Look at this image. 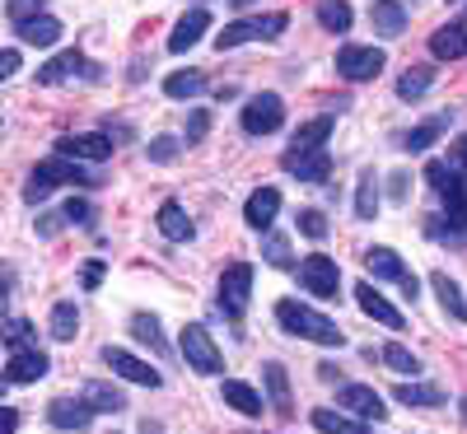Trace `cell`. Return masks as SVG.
<instances>
[{
    "label": "cell",
    "instance_id": "6da1fadb",
    "mask_svg": "<svg viewBox=\"0 0 467 434\" xmlns=\"http://www.w3.org/2000/svg\"><path fill=\"white\" fill-rule=\"evenodd\" d=\"M276 323H281L290 336L318 341V346H341V341H346V332H341L332 318H323L318 308H308V304H299V299H281V304H276Z\"/></svg>",
    "mask_w": 467,
    "mask_h": 434
},
{
    "label": "cell",
    "instance_id": "7a4b0ae2",
    "mask_svg": "<svg viewBox=\"0 0 467 434\" xmlns=\"http://www.w3.org/2000/svg\"><path fill=\"white\" fill-rule=\"evenodd\" d=\"M61 182H94L89 173H85V164L80 160H66V154H52V160H43V164H37L33 169V178H28V187H24V202L28 206H37V202H43V196L52 191V187H61Z\"/></svg>",
    "mask_w": 467,
    "mask_h": 434
},
{
    "label": "cell",
    "instance_id": "3957f363",
    "mask_svg": "<svg viewBox=\"0 0 467 434\" xmlns=\"http://www.w3.org/2000/svg\"><path fill=\"white\" fill-rule=\"evenodd\" d=\"M285 15L276 10V15H262V19H239V24H224V33H215V47L220 52H229V47H239V43H271V37H281L285 33Z\"/></svg>",
    "mask_w": 467,
    "mask_h": 434
},
{
    "label": "cell",
    "instance_id": "277c9868",
    "mask_svg": "<svg viewBox=\"0 0 467 434\" xmlns=\"http://www.w3.org/2000/svg\"><path fill=\"white\" fill-rule=\"evenodd\" d=\"M182 355H187V369H197V374H220L224 360H220V346L211 341V332L202 323H187L182 336H178Z\"/></svg>",
    "mask_w": 467,
    "mask_h": 434
},
{
    "label": "cell",
    "instance_id": "5b68a950",
    "mask_svg": "<svg viewBox=\"0 0 467 434\" xmlns=\"http://www.w3.org/2000/svg\"><path fill=\"white\" fill-rule=\"evenodd\" d=\"M248 299H253V266H248V262L224 266V275H220V313H229V318H244Z\"/></svg>",
    "mask_w": 467,
    "mask_h": 434
},
{
    "label": "cell",
    "instance_id": "8992f818",
    "mask_svg": "<svg viewBox=\"0 0 467 434\" xmlns=\"http://www.w3.org/2000/svg\"><path fill=\"white\" fill-rule=\"evenodd\" d=\"M299 285H304L308 294H318V299H337V285H341L337 257H327V253L304 257V262H299Z\"/></svg>",
    "mask_w": 467,
    "mask_h": 434
},
{
    "label": "cell",
    "instance_id": "52a82bcc",
    "mask_svg": "<svg viewBox=\"0 0 467 434\" xmlns=\"http://www.w3.org/2000/svg\"><path fill=\"white\" fill-rule=\"evenodd\" d=\"M365 271L374 275V281H398V285L407 290V299H416V290H420V281L402 266V257H398L393 248H369V253H365Z\"/></svg>",
    "mask_w": 467,
    "mask_h": 434
},
{
    "label": "cell",
    "instance_id": "ba28073f",
    "mask_svg": "<svg viewBox=\"0 0 467 434\" xmlns=\"http://www.w3.org/2000/svg\"><path fill=\"white\" fill-rule=\"evenodd\" d=\"M281 122H285L281 94H257V98H248V108H244V131H248V136H271Z\"/></svg>",
    "mask_w": 467,
    "mask_h": 434
},
{
    "label": "cell",
    "instance_id": "9c48e42d",
    "mask_svg": "<svg viewBox=\"0 0 467 434\" xmlns=\"http://www.w3.org/2000/svg\"><path fill=\"white\" fill-rule=\"evenodd\" d=\"M383 66H388V57L379 47H341L337 52V70H341V80H350V85L374 80Z\"/></svg>",
    "mask_w": 467,
    "mask_h": 434
},
{
    "label": "cell",
    "instance_id": "30bf717a",
    "mask_svg": "<svg viewBox=\"0 0 467 434\" xmlns=\"http://www.w3.org/2000/svg\"><path fill=\"white\" fill-rule=\"evenodd\" d=\"M103 365H108L112 374H122L127 383H140V388H160V383H164L160 369H150L145 360H136V355L122 350V346H103Z\"/></svg>",
    "mask_w": 467,
    "mask_h": 434
},
{
    "label": "cell",
    "instance_id": "8fae6325",
    "mask_svg": "<svg viewBox=\"0 0 467 434\" xmlns=\"http://www.w3.org/2000/svg\"><path fill=\"white\" fill-rule=\"evenodd\" d=\"M57 154H66V160H80V164H103V160H112V140H108L103 131L61 136V140H57Z\"/></svg>",
    "mask_w": 467,
    "mask_h": 434
},
{
    "label": "cell",
    "instance_id": "7c38bea8",
    "mask_svg": "<svg viewBox=\"0 0 467 434\" xmlns=\"http://www.w3.org/2000/svg\"><path fill=\"white\" fill-rule=\"evenodd\" d=\"M337 402H341V407H346L350 416H356V420H365V425H369V420L379 425V420L388 416V407H383V398H379V392H374V388H365V383H346V388L337 392Z\"/></svg>",
    "mask_w": 467,
    "mask_h": 434
},
{
    "label": "cell",
    "instance_id": "4fadbf2b",
    "mask_svg": "<svg viewBox=\"0 0 467 434\" xmlns=\"http://www.w3.org/2000/svg\"><path fill=\"white\" fill-rule=\"evenodd\" d=\"M285 173H295L299 182H327L332 173V154L327 150H285Z\"/></svg>",
    "mask_w": 467,
    "mask_h": 434
},
{
    "label": "cell",
    "instance_id": "5bb4252c",
    "mask_svg": "<svg viewBox=\"0 0 467 434\" xmlns=\"http://www.w3.org/2000/svg\"><path fill=\"white\" fill-rule=\"evenodd\" d=\"M52 365H47V355L37 350V346H24L10 355V365H5V383H37Z\"/></svg>",
    "mask_w": 467,
    "mask_h": 434
},
{
    "label": "cell",
    "instance_id": "9a60e30c",
    "mask_svg": "<svg viewBox=\"0 0 467 434\" xmlns=\"http://www.w3.org/2000/svg\"><path fill=\"white\" fill-rule=\"evenodd\" d=\"M356 304L369 313L374 323H383V327H393V332H402V327H407V318H402V313H398L393 304H388V299H383L369 281H360V285H356Z\"/></svg>",
    "mask_w": 467,
    "mask_h": 434
},
{
    "label": "cell",
    "instance_id": "2e32d148",
    "mask_svg": "<svg viewBox=\"0 0 467 434\" xmlns=\"http://www.w3.org/2000/svg\"><path fill=\"white\" fill-rule=\"evenodd\" d=\"M47 420H52L57 429H85V425L94 420V411H89L85 398H57V402L47 407Z\"/></svg>",
    "mask_w": 467,
    "mask_h": 434
},
{
    "label": "cell",
    "instance_id": "e0dca14e",
    "mask_svg": "<svg viewBox=\"0 0 467 434\" xmlns=\"http://www.w3.org/2000/svg\"><path fill=\"white\" fill-rule=\"evenodd\" d=\"M80 70H89V75H94V66H89V61L80 57V52H75V47H70V52H61V57H52V61H47L43 70H37V75H33V80H37V85H61V80H70V75H80Z\"/></svg>",
    "mask_w": 467,
    "mask_h": 434
},
{
    "label": "cell",
    "instance_id": "ac0fdd59",
    "mask_svg": "<svg viewBox=\"0 0 467 434\" xmlns=\"http://www.w3.org/2000/svg\"><path fill=\"white\" fill-rule=\"evenodd\" d=\"M276 211H281V191H276V187H257V191L248 196V206H244V220H248L253 229H271Z\"/></svg>",
    "mask_w": 467,
    "mask_h": 434
},
{
    "label": "cell",
    "instance_id": "d6986e66",
    "mask_svg": "<svg viewBox=\"0 0 467 434\" xmlns=\"http://www.w3.org/2000/svg\"><path fill=\"white\" fill-rule=\"evenodd\" d=\"M369 24H374L383 37H402V33H407L402 0H374V5H369Z\"/></svg>",
    "mask_w": 467,
    "mask_h": 434
},
{
    "label": "cell",
    "instance_id": "ffe728a7",
    "mask_svg": "<svg viewBox=\"0 0 467 434\" xmlns=\"http://www.w3.org/2000/svg\"><path fill=\"white\" fill-rule=\"evenodd\" d=\"M220 398H224V407H234V411H244V416H262V392L253 388V383H239V378H224V388H220Z\"/></svg>",
    "mask_w": 467,
    "mask_h": 434
},
{
    "label": "cell",
    "instance_id": "44dd1931",
    "mask_svg": "<svg viewBox=\"0 0 467 434\" xmlns=\"http://www.w3.org/2000/svg\"><path fill=\"white\" fill-rule=\"evenodd\" d=\"M19 37H24L28 47H57V43H61V19H52V15H33V19L19 24Z\"/></svg>",
    "mask_w": 467,
    "mask_h": 434
},
{
    "label": "cell",
    "instance_id": "7402d4cb",
    "mask_svg": "<svg viewBox=\"0 0 467 434\" xmlns=\"http://www.w3.org/2000/svg\"><path fill=\"white\" fill-rule=\"evenodd\" d=\"M206 28H211V15H206V10L182 15V19H178V28H173V37H169V52H187V47H197Z\"/></svg>",
    "mask_w": 467,
    "mask_h": 434
},
{
    "label": "cell",
    "instance_id": "603a6c76",
    "mask_svg": "<svg viewBox=\"0 0 467 434\" xmlns=\"http://www.w3.org/2000/svg\"><path fill=\"white\" fill-rule=\"evenodd\" d=\"M431 52H435L440 61H458V57H467V28H462V24H444V28H435Z\"/></svg>",
    "mask_w": 467,
    "mask_h": 434
},
{
    "label": "cell",
    "instance_id": "cb8c5ba5",
    "mask_svg": "<svg viewBox=\"0 0 467 434\" xmlns=\"http://www.w3.org/2000/svg\"><path fill=\"white\" fill-rule=\"evenodd\" d=\"M332 127H337V112L314 117V122H304V127L295 131L290 150H323V145H327V136H332Z\"/></svg>",
    "mask_w": 467,
    "mask_h": 434
},
{
    "label": "cell",
    "instance_id": "d4e9b609",
    "mask_svg": "<svg viewBox=\"0 0 467 434\" xmlns=\"http://www.w3.org/2000/svg\"><path fill=\"white\" fill-rule=\"evenodd\" d=\"M154 224H160V233H164V239H173V243H187L192 233H197V229H192V220H187V211H182L178 202H164V206H160V220H154Z\"/></svg>",
    "mask_w": 467,
    "mask_h": 434
},
{
    "label": "cell",
    "instance_id": "484cf974",
    "mask_svg": "<svg viewBox=\"0 0 467 434\" xmlns=\"http://www.w3.org/2000/svg\"><path fill=\"white\" fill-rule=\"evenodd\" d=\"M314 429L318 434H369L365 420H350L346 411H332V407H318L314 411Z\"/></svg>",
    "mask_w": 467,
    "mask_h": 434
},
{
    "label": "cell",
    "instance_id": "4316f807",
    "mask_svg": "<svg viewBox=\"0 0 467 434\" xmlns=\"http://www.w3.org/2000/svg\"><path fill=\"white\" fill-rule=\"evenodd\" d=\"M431 285H435V294H440V304H444V313H449V318L467 323V299H462L458 281H449L444 271H435V275H431Z\"/></svg>",
    "mask_w": 467,
    "mask_h": 434
},
{
    "label": "cell",
    "instance_id": "83f0119b",
    "mask_svg": "<svg viewBox=\"0 0 467 434\" xmlns=\"http://www.w3.org/2000/svg\"><path fill=\"white\" fill-rule=\"evenodd\" d=\"M85 402H89V411H108V416L127 411V398L108 383H85Z\"/></svg>",
    "mask_w": 467,
    "mask_h": 434
},
{
    "label": "cell",
    "instance_id": "f1b7e54d",
    "mask_svg": "<svg viewBox=\"0 0 467 434\" xmlns=\"http://www.w3.org/2000/svg\"><path fill=\"white\" fill-rule=\"evenodd\" d=\"M393 398L402 407H420V411H431V407H444V392L440 388H425V383H402Z\"/></svg>",
    "mask_w": 467,
    "mask_h": 434
},
{
    "label": "cell",
    "instance_id": "f546056e",
    "mask_svg": "<svg viewBox=\"0 0 467 434\" xmlns=\"http://www.w3.org/2000/svg\"><path fill=\"white\" fill-rule=\"evenodd\" d=\"M206 89V75L202 70H173L169 80H164V94L169 98H197Z\"/></svg>",
    "mask_w": 467,
    "mask_h": 434
},
{
    "label": "cell",
    "instance_id": "4dcf8cb0",
    "mask_svg": "<svg viewBox=\"0 0 467 434\" xmlns=\"http://www.w3.org/2000/svg\"><path fill=\"white\" fill-rule=\"evenodd\" d=\"M262 378L271 388V407H276V416H290V378H285V365H266Z\"/></svg>",
    "mask_w": 467,
    "mask_h": 434
},
{
    "label": "cell",
    "instance_id": "1f68e13d",
    "mask_svg": "<svg viewBox=\"0 0 467 434\" xmlns=\"http://www.w3.org/2000/svg\"><path fill=\"white\" fill-rule=\"evenodd\" d=\"M75 332H80V308H75L70 299H61L52 308V336L57 341H75Z\"/></svg>",
    "mask_w": 467,
    "mask_h": 434
},
{
    "label": "cell",
    "instance_id": "d6a6232c",
    "mask_svg": "<svg viewBox=\"0 0 467 434\" xmlns=\"http://www.w3.org/2000/svg\"><path fill=\"white\" fill-rule=\"evenodd\" d=\"M350 19H356V15H350L346 0H318V24H323L327 33H346Z\"/></svg>",
    "mask_w": 467,
    "mask_h": 434
},
{
    "label": "cell",
    "instance_id": "836d02e7",
    "mask_svg": "<svg viewBox=\"0 0 467 434\" xmlns=\"http://www.w3.org/2000/svg\"><path fill=\"white\" fill-rule=\"evenodd\" d=\"M431 85H435V70H431V66H411L402 80H398V94H402V98H420Z\"/></svg>",
    "mask_w": 467,
    "mask_h": 434
},
{
    "label": "cell",
    "instance_id": "e575fe53",
    "mask_svg": "<svg viewBox=\"0 0 467 434\" xmlns=\"http://www.w3.org/2000/svg\"><path fill=\"white\" fill-rule=\"evenodd\" d=\"M356 215H360V220H374V215H379V182H374V173H360V187H356Z\"/></svg>",
    "mask_w": 467,
    "mask_h": 434
},
{
    "label": "cell",
    "instance_id": "d590c367",
    "mask_svg": "<svg viewBox=\"0 0 467 434\" xmlns=\"http://www.w3.org/2000/svg\"><path fill=\"white\" fill-rule=\"evenodd\" d=\"M444 127H449V117H431V122H420V127L407 136V150H431V145L444 136Z\"/></svg>",
    "mask_w": 467,
    "mask_h": 434
},
{
    "label": "cell",
    "instance_id": "8d00e7d4",
    "mask_svg": "<svg viewBox=\"0 0 467 434\" xmlns=\"http://www.w3.org/2000/svg\"><path fill=\"white\" fill-rule=\"evenodd\" d=\"M379 360H383V365H393L398 374H416V369H420V360H416L407 346H398V341H393V346H383V350H379Z\"/></svg>",
    "mask_w": 467,
    "mask_h": 434
},
{
    "label": "cell",
    "instance_id": "74e56055",
    "mask_svg": "<svg viewBox=\"0 0 467 434\" xmlns=\"http://www.w3.org/2000/svg\"><path fill=\"white\" fill-rule=\"evenodd\" d=\"M131 332H136V341H150L154 350L164 346V336H160V318H154V313H136V318H131Z\"/></svg>",
    "mask_w": 467,
    "mask_h": 434
},
{
    "label": "cell",
    "instance_id": "f35d334b",
    "mask_svg": "<svg viewBox=\"0 0 467 434\" xmlns=\"http://www.w3.org/2000/svg\"><path fill=\"white\" fill-rule=\"evenodd\" d=\"M145 154H150V164H173L178 160V140L173 136H160V140L145 145Z\"/></svg>",
    "mask_w": 467,
    "mask_h": 434
},
{
    "label": "cell",
    "instance_id": "ab89813d",
    "mask_svg": "<svg viewBox=\"0 0 467 434\" xmlns=\"http://www.w3.org/2000/svg\"><path fill=\"white\" fill-rule=\"evenodd\" d=\"M262 257L271 266H290V243L281 239V233H266V243H262Z\"/></svg>",
    "mask_w": 467,
    "mask_h": 434
},
{
    "label": "cell",
    "instance_id": "60d3db41",
    "mask_svg": "<svg viewBox=\"0 0 467 434\" xmlns=\"http://www.w3.org/2000/svg\"><path fill=\"white\" fill-rule=\"evenodd\" d=\"M0 336H5V346H10V350H24V346H37V341H33V327H28L24 318H15V323H10L5 332H0Z\"/></svg>",
    "mask_w": 467,
    "mask_h": 434
},
{
    "label": "cell",
    "instance_id": "b9f144b4",
    "mask_svg": "<svg viewBox=\"0 0 467 434\" xmlns=\"http://www.w3.org/2000/svg\"><path fill=\"white\" fill-rule=\"evenodd\" d=\"M299 233H308V239H327V220H323V211H299Z\"/></svg>",
    "mask_w": 467,
    "mask_h": 434
},
{
    "label": "cell",
    "instance_id": "7bdbcfd3",
    "mask_svg": "<svg viewBox=\"0 0 467 434\" xmlns=\"http://www.w3.org/2000/svg\"><path fill=\"white\" fill-rule=\"evenodd\" d=\"M61 220H70V224H89V220H94V206H89V202H75V196H70L66 211H61Z\"/></svg>",
    "mask_w": 467,
    "mask_h": 434
},
{
    "label": "cell",
    "instance_id": "ee69618b",
    "mask_svg": "<svg viewBox=\"0 0 467 434\" xmlns=\"http://www.w3.org/2000/svg\"><path fill=\"white\" fill-rule=\"evenodd\" d=\"M33 15H43V0H10V19H15V24H24V19H33Z\"/></svg>",
    "mask_w": 467,
    "mask_h": 434
},
{
    "label": "cell",
    "instance_id": "f6af8a7d",
    "mask_svg": "<svg viewBox=\"0 0 467 434\" xmlns=\"http://www.w3.org/2000/svg\"><path fill=\"white\" fill-rule=\"evenodd\" d=\"M206 131H211V112L197 108V112H192V122H187V140H202Z\"/></svg>",
    "mask_w": 467,
    "mask_h": 434
},
{
    "label": "cell",
    "instance_id": "bcb514c9",
    "mask_svg": "<svg viewBox=\"0 0 467 434\" xmlns=\"http://www.w3.org/2000/svg\"><path fill=\"white\" fill-rule=\"evenodd\" d=\"M15 70H19V52L15 47H0V80H10Z\"/></svg>",
    "mask_w": 467,
    "mask_h": 434
},
{
    "label": "cell",
    "instance_id": "7dc6e473",
    "mask_svg": "<svg viewBox=\"0 0 467 434\" xmlns=\"http://www.w3.org/2000/svg\"><path fill=\"white\" fill-rule=\"evenodd\" d=\"M19 429V411L15 407H0V434H15Z\"/></svg>",
    "mask_w": 467,
    "mask_h": 434
},
{
    "label": "cell",
    "instance_id": "c3c4849f",
    "mask_svg": "<svg viewBox=\"0 0 467 434\" xmlns=\"http://www.w3.org/2000/svg\"><path fill=\"white\" fill-rule=\"evenodd\" d=\"M103 271H108L103 262H89V266H85V290H94V285L103 281Z\"/></svg>",
    "mask_w": 467,
    "mask_h": 434
},
{
    "label": "cell",
    "instance_id": "681fc988",
    "mask_svg": "<svg viewBox=\"0 0 467 434\" xmlns=\"http://www.w3.org/2000/svg\"><path fill=\"white\" fill-rule=\"evenodd\" d=\"M10 285H15V275L0 271V313H5V304H10Z\"/></svg>",
    "mask_w": 467,
    "mask_h": 434
},
{
    "label": "cell",
    "instance_id": "f907efd6",
    "mask_svg": "<svg viewBox=\"0 0 467 434\" xmlns=\"http://www.w3.org/2000/svg\"><path fill=\"white\" fill-rule=\"evenodd\" d=\"M388 191H393V202H402V196H407V173H393V187H388Z\"/></svg>",
    "mask_w": 467,
    "mask_h": 434
},
{
    "label": "cell",
    "instance_id": "816d5d0a",
    "mask_svg": "<svg viewBox=\"0 0 467 434\" xmlns=\"http://www.w3.org/2000/svg\"><path fill=\"white\" fill-rule=\"evenodd\" d=\"M37 220H43V224H37L43 233H57V224H61V215H37Z\"/></svg>",
    "mask_w": 467,
    "mask_h": 434
},
{
    "label": "cell",
    "instance_id": "f5cc1de1",
    "mask_svg": "<svg viewBox=\"0 0 467 434\" xmlns=\"http://www.w3.org/2000/svg\"><path fill=\"white\" fill-rule=\"evenodd\" d=\"M234 5H239V10H248V5H253V0H234Z\"/></svg>",
    "mask_w": 467,
    "mask_h": 434
},
{
    "label": "cell",
    "instance_id": "db71d44e",
    "mask_svg": "<svg viewBox=\"0 0 467 434\" xmlns=\"http://www.w3.org/2000/svg\"><path fill=\"white\" fill-rule=\"evenodd\" d=\"M462 420H467V398H462Z\"/></svg>",
    "mask_w": 467,
    "mask_h": 434
},
{
    "label": "cell",
    "instance_id": "11a10c76",
    "mask_svg": "<svg viewBox=\"0 0 467 434\" xmlns=\"http://www.w3.org/2000/svg\"><path fill=\"white\" fill-rule=\"evenodd\" d=\"M0 388H5V378H0Z\"/></svg>",
    "mask_w": 467,
    "mask_h": 434
}]
</instances>
